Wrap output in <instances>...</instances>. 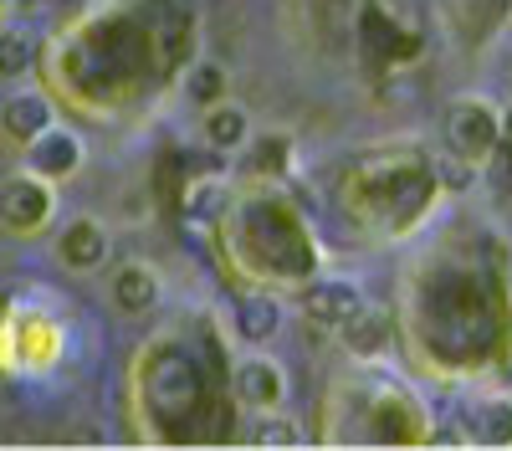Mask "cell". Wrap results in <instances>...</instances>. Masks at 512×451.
Listing matches in <instances>:
<instances>
[{
    "label": "cell",
    "instance_id": "obj_1",
    "mask_svg": "<svg viewBox=\"0 0 512 451\" xmlns=\"http://www.w3.org/2000/svg\"><path fill=\"white\" fill-rule=\"evenodd\" d=\"M446 139H451V154L461 164H487L502 144V123L492 113V103L482 98H466L446 113Z\"/></svg>",
    "mask_w": 512,
    "mask_h": 451
},
{
    "label": "cell",
    "instance_id": "obj_2",
    "mask_svg": "<svg viewBox=\"0 0 512 451\" xmlns=\"http://www.w3.org/2000/svg\"><path fill=\"white\" fill-rule=\"evenodd\" d=\"M52 221V180L41 175H11L0 185V226L16 236H36L41 226Z\"/></svg>",
    "mask_w": 512,
    "mask_h": 451
},
{
    "label": "cell",
    "instance_id": "obj_3",
    "mask_svg": "<svg viewBox=\"0 0 512 451\" xmlns=\"http://www.w3.org/2000/svg\"><path fill=\"white\" fill-rule=\"evenodd\" d=\"M77 164H82V139L72 129H57V123L26 144V170L41 180H67L77 175Z\"/></svg>",
    "mask_w": 512,
    "mask_h": 451
},
{
    "label": "cell",
    "instance_id": "obj_4",
    "mask_svg": "<svg viewBox=\"0 0 512 451\" xmlns=\"http://www.w3.org/2000/svg\"><path fill=\"white\" fill-rule=\"evenodd\" d=\"M364 308V293L344 277H328V282H313L303 293V313L318 323V328H344L354 313Z\"/></svg>",
    "mask_w": 512,
    "mask_h": 451
},
{
    "label": "cell",
    "instance_id": "obj_5",
    "mask_svg": "<svg viewBox=\"0 0 512 451\" xmlns=\"http://www.w3.org/2000/svg\"><path fill=\"white\" fill-rule=\"evenodd\" d=\"M236 395H241V405H251V410H282V400H287L282 364H277V359H246V364L236 369Z\"/></svg>",
    "mask_w": 512,
    "mask_h": 451
},
{
    "label": "cell",
    "instance_id": "obj_6",
    "mask_svg": "<svg viewBox=\"0 0 512 451\" xmlns=\"http://www.w3.org/2000/svg\"><path fill=\"white\" fill-rule=\"evenodd\" d=\"M57 257H62V267H72V272H93V267H103V262H108V231H103L93 216H82V221L62 226V236H57Z\"/></svg>",
    "mask_w": 512,
    "mask_h": 451
},
{
    "label": "cell",
    "instance_id": "obj_7",
    "mask_svg": "<svg viewBox=\"0 0 512 451\" xmlns=\"http://www.w3.org/2000/svg\"><path fill=\"white\" fill-rule=\"evenodd\" d=\"M113 303H118V313H128V318H139V313H149L154 303H159V277H154V267H144V262H128V267H118L113 272Z\"/></svg>",
    "mask_w": 512,
    "mask_h": 451
},
{
    "label": "cell",
    "instance_id": "obj_8",
    "mask_svg": "<svg viewBox=\"0 0 512 451\" xmlns=\"http://www.w3.org/2000/svg\"><path fill=\"white\" fill-rule=\"evenodd\" d=\"M0 129H6V139H16V144H31L36 134L52 129V103L41 93L6 98V108H0Z\"/></svg>",
    "mask_w": 512,
    "mask_h": 451
},
{
    "label": "cell",
    "instance_id": "obj_9",
    "mask_svg": "<svg viewBox=\"0 0 512 451\" xmlns=\"http://www.w3.org/2000/svg\"><path fill=\"white\" fill-rule=\"evenodd\" d=\"M338 334H344V344L359 354V359H374L384 344H390V313H379V308H359L344 328H338Z\"/></svg>",
    "mask_w": 512,
    "mask_h": 451
},
{
    "label": "cell",
    "instance_id": "obj_10",
    "mask_svg": "<svg viewBox=\"0 0 512 451\" xmlns=\"http://www.w3.org/2000/svg\"><path fill=\"white\" fill-rule=\"evenodd\" d=\"M251 139V118H246V108H236V103H216V108H205V144L210 149H241Z\"/></svg>",
    "mask_w": 512,
    "mask_h": 451
},
{
    "label": "cell",
    "instance_id": "obj_11",
    "mask_svg": "<svg viewBox=\"0 0 512 451\" xmlns=\"http://www.w3.org/2000/svg\"><path fill=\"white\" fill-rule=\"evenodd\" d=\"M236 328H241V339L267 344L277 328H282V303L277 298H241L236 303Z\"/></svg>",
    "mask_w": 512,
    "mask_h": 451
},
{
    "label": "cell",
    "instance_id": "obj_12",
    "mask_svg": "<svg viewBox=\"0 0 512 451\" xmlns=\"http://www.w3.org/2000/svg\"><path fill=\"white\" fill-rule=\"evenodd\" d=\"M472 436L482 446H512V400L497 395V400H482L477 416H472Z\"/></svg>",
    "mask_w": 512,
    "mask_h": 451
},
{
    "label": "cell",
    "instance_id": "obj_13",
    "mask_svg": "<svg viewBox=\"0 0 512 451\" xmlns=\"http://www.w3.org/2000/svg\"><path fill=\"white\" fill-rule=\"evenodd\" d=\"M185 93H190L200 108H216V103H226V67H216V62H200V67L185 77Z\"/></svg>",
    "mask_w": 512,
    "mask_h": 451
},
{
    "label": "cell",
    "instance_id": "obj_14",
    "mask_svg": "<svg viewBox=\"0 0 512 451\" xmlns=\"http://www.w3.org/2000/svg\"><path fill=\"white\" fill-rule=\"evenodd\" d=\"M256 446H303V431H297V421L277 416V410H262V426L251 431Z\"/></svg>",
    "mask_w": 512,
    "mask_h": 451
},
{
    "label": "cell",
    "instance_id": "obj_15",
    "mask_svg": "<svg viewBox=\"0 0 512 451\" xmlns=\"http://www.w3.org/2000/svg\"><path fill=\"white\" fill-rule=\"evenodd\" d=\"M31 67V36L0 31V77H21Z\"/></svg>",
    "mask_w": 512,
    "mask_h": 451
}]
</instances>
